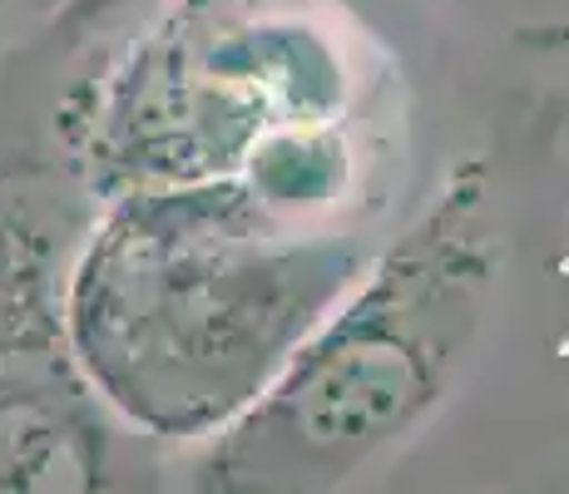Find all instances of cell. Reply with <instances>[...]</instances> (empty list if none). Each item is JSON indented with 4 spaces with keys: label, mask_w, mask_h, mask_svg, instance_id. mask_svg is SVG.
Segmentation results:
<instances>
[{
    "label": "cell",
    "mask_w": 569,
    "mask_h": 494,
    "mask_svg": "<svg viewBox=\"0 0 569 494\" xmlns=\"http://www.w3.org/2000/svg\"><path fill=\"white\" fill-rule=\"evenodd\" d=\"M10 6H16V0H0V50H6V20H10Z\"/></svg>",
    "instance_id": "5"
},
{
    "label": "cell",
    "mask_w": 569,
    "mask_h": 494,
    "mask_svg": "<svg viewBox=\"0 0 569 494\" xmlns=\"http://www.w3.org/2000/svg\"><path fill=\"white\" fill-rule=\"evenodd\" d=\"M516 40H569V0H451Z\"/></svg>",
    "instance_id": "4"
},
{
    "label": "cell",
    "mask_w": 569,
    "mask_h": 494,
    "mask_svg": "<svg viewBox=\"0 0 569 494\" xmlns=\"http://www.w3.org/2000/svg\"><path fill=\"white\" fill-rule=\"evenodd\" d=\"M510 228L486 159L446 173L421 218L327 306L268 391L208 435V490H337L451 401L496 306Z\"/></svg>",
    "instance_id": "2"
},
{
    "label": "cell",
    "mask_w": 569,
    "mask_h": 494,
    "mask_svg": "<svg viewBox=\"0 0 569 494\" xmlns=\"http://www.w3.org/2000/svg\"><path fill=\"white\" fill-rule=\"evenodd\" d=\"M292 218L243 179L109 193L54 296L90 401L149 441L238 421L362 278V248Z\"/></svg>",
    "instance_id": "1"
},
{
    "label": "cell",
    "mask_w": 569,
    "mask_h": 494,
    "mask_svg": "<svg viewBox=\"0 0 569 494\" xmlns=\"http://www.w3.org/2000/svg\"><path fill=\"white\" fill-rule=\"evenodd\" d=\"M342 104V60L292 0H173L104 70L80 114L94 198L154 183L243 179L308 213L337 159L322 119Z\"/></svg>",
    "instance_id": "3"
}]
</instances>
